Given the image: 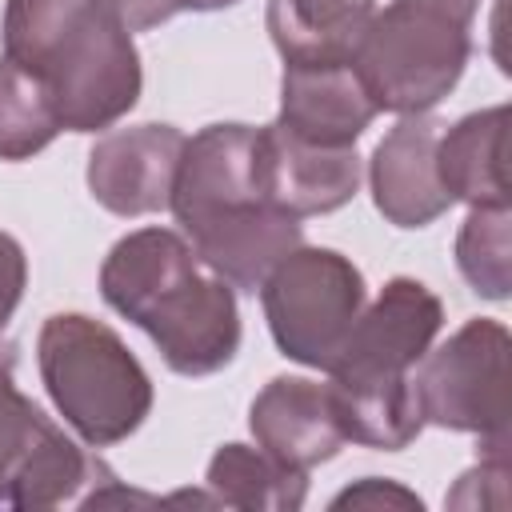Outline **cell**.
Wrapping results in <instances>:
<instances>
[{"instance_id":"7c38bea8","label":"cell","mask_w":512,"mask_h":512,"mask_svg":"<svg viewBox=\"0 0 512 512\" xmlns=\"http://www.w3.org/2000/svg\"><path fill=\"white\" fill-rule=\"evenodd\" d=\"M248 428L260 452L300 472H312L316 464L340 456V448L348 444L332 388L308 376L268 380L248 408Z\"/></svg>"},{"instance_id":"8992f818","label":"cell","mask_w":512,"mask_h":512,"mask_svg":"<svg viewBox=\"0 0 512 512\" xmlns=\"http://www.w3.org/2000/svg\"><path fill=\"white\" fill-rule=\"evenodd\" d=\"M480 0H392L372 12L352 56L380 112H432L472 60V24Z\"/></svg>"},{"instance_id":"4fadbf2b","label":"cell","mask_w":512,"mask_h":512,"mask_svg":"<svg viewBox=\"0 0 512 512\" xmlns=\"http://www.w3.org/2000/svg\"><path fill=\"white\" fill-rule=\"evenodd\" d=\"M376 112L352 64H284L276 116L284 132L328 148H352Z\"/></svg>"},{"instance_id":"52a82bcc","label":"cell","mask_w":512,"mask_h":512,"mask_svg":"<svg viewBox=\"0 0 512 512\" xmlns=\"http://www.w3.org/2000/svg\"><path fill=\"white\" fill-rule=\"evenodd\" d=\"M364 276L336 248H292L260 284V304L276 348L328 372L348 328L364 308Z\"/></svg>"},{"instance_id":"ac0fdd59","label":"cell","mask_w":512,"mask_h":512,"mask_svg":"<svg viewBox=\"0 0 512 512\" xmlns=\"http://www.w3.org/2000/svg\"><path fill=\"white\" fill-rule=\"evenodd\" d=\"M456 268L484 300H508L512 288V212L508 204L468 208L456 232Z\"/></svg>"},{"instance_id":"603a6c76","label":"cell","mask_w":512,"mask_h":512,"mask_svg":"<svg viewBox=\"0 0 512 512\" xmlns=\"http://www.w3.org/2000/svg\"><path fill=\"white\" fill-rule=\"evenodd\" d=\"M240 0H164V8L176 16V12H220V8H232Z\"/></svg>"},{"instance_id":"44dd1931","label":"cell","mask_w":512,"mask_h":512,"mask_svg":"<svg viewBox=\"0 0 512 512\" xmlns=\"http://www.w3.org/2000/svg\"><path fill=\"white\" fill-rule=\"evenodd\" d=\"M380 508V504H400V508H420V496L416 492H408V488H400V484H392V480H380V476H364L360 484H352V488H344L336 500H332V508Z\"/></svg>"},{"instance_id":"30bf717a","label":"cell","mask_w":512,"mask_h":512,"mask_svg":"<svg viewBox=\"0 0 512 512\" xmlns=\"http://www.w3.org/2000/svg\"><path fill=\"white\" fill-rule=\"evenodd\" d=\"M444 132V120L416 112L400 116L384 140L372 148L368 160V184L376 212L396 228H428L452 208V196L440 184L436 172V140Z\"/></svg>"},{"instance_id":"7a4b0ae2","label":"cell","mask_w":512,"mask_h":512,"mask_svg":"<svg viewBox=\"0 0 512 512\" xmlns=\"http://www.w3.org/2000/svg\"><path fill=\"white\" fill-rule=\"evenodd\" d=\"M100 296L148 332L176 376H212L240 352L236 288L172 228H136L100 264Z\"/></svg>"},{"instance_id":"d6986e66","label":"cell","mask_w":512,"mask_h":512,"mask_svg":"<svg viewBox=\"0 0 512 512\" xmlns=\"http://www.w3.org/2000/svg\"><path fill=\"white\" fill-rule=\"evenodd\" d=\"M12 364H16L12 344L0 340V508H12V492L32 452L52 432V420L16 388Z\"/></svg>"},{"instance_id":"277c9868","label":"cell","mask_w":512,"mask_h":512,"mask_svg":"<svg viewBox=\"0 0 512 512\" xmlns=\"http://www.w3.org/2000/svg\"><path fill=\"white\" fill-rule=\"evenodd\" d=\"M440 328V296L412 276H392L376 300L360 308L336 360L328 364L336 416L352 444L400 452L420 436L424 412L412 368L424 360Z\"/></svg>"},{"instance_id":"5b68a950","label":"cell","mask_w":512,"mask_h":512,"mask_svg":"<svg viewBox=\"0 0 512 512\" xmlns=\"http://www.w3.org/2000/svg\"><path fill=\"white\" fill-rule=\"evenodd\" d=\"M36 364L44 392L88 448L128 440L152 412V380L132 348L84 312H56L40 324Z\"/></svg>"},{"instance_id":"e0dca14e","label":"cell","mask_w":512,"mask_h":512,"mask_svg":"<svg viewBox=\"0 0 512 512\" xmlns=\"http://www.w3.org/2000/svg\"><path fill=\"white\" fill-rule=\"evenodd\" d=\"M60 132L64 124L48 88L28 68L0 56V160H32Z\"/></svg>"},{"instance_id":"7402d4cb","label":"cell","mask_w":512,"mask_h":512,"mask_svg":"<svg viewBox=\"0 0 512 512\" xmlns=\"http://www.w3.org/2000/svg\"><path fill=\"white\" fill-rule=\"evenodd\" d=\"M120 20L128 24V32H144V28H156L164 20H172V12L164 8V0H108Z\"/></svg>"},{"instance_id":"3957f363","label":"cell","mask_w":512,"mask_h":512,"mask_svg":"<svg viewBox=\"0 0 512 512\" xmlns=\"http://www.w3.org/2000/svg\"><path fill=\"white\" fill-rule=\"evenodd\" d=\"M4 56L52 96L64 132H104L144 88L136 40L108 0H8Z\"/></svg>"},{"instance_id":"ba28073f","label":"cell","mask_w":512,"mask_h":512,"mask_svg":"<svg viewBox=\"0 0 512 512\" xmlns=\"http://www.w3.org/2000/svg\"><path fill=\"white\" fill-rule=\"evenodd\" d=\"M424 424L472 432L484 452H508V328L476 316L416 364Z\"/></svg>"},{"instance_id":"ffe728a7","label":"cell","mask_w":512,"mask_h":512,"mask_svg":"<svg viewBox=\"0 0 512 512\" xmlns=\"http://www.w3.org/2000/svg\"><path fill=\"white\" fill-rule=\"evenodd\" d=\"M24 284H28V260L16 236L0 232V336L8 328V320L16 316L20 300H24Z\"/></svg>"},{"instance_id":"8fae6325","label":"cell","mask_w":512,"mask_h":512,"mask_svg":"<svg viewBox=\"0 0 512 512\" xmlns=\"http://www.w3.org/2000/svg\"><path fill=\"white\" fill-rule=\"evenodd\" d=\"M260 172L268 200L304 220L344 208L364 180V160L352 148H328L284 132L276 120L260 128Z\"/></svg>"},{"instance_id":"9a60e30c","label":"cell","mask_w":512,"mask_h":512,"mask_svg":"<svg viewBox=\"0 0 512 512\" xmlns=\"http://www.w3.org/2000/svg\"><path fill=\"white\" fill-rule=\"evenodd\" d=\"M376 0H268L264 24L284 64H352Z\"/></svg>"},{"instance_id":"5bb4252c","label":"cell","mask_w":512,"mask_h":512,"mask_svg":"<svg viewBox=\"0 0 512 512\" xmlns=\"http://www.w3.org/2000/svg\"><path fill=\"white\" fill-rule=\"evenodd\" d=\"M504 136H508V104H492L460 116L456 124H444L436 140V172L452 204L456 200H464L468 208L508 204Z\"/></svg>"},{"instance_id":"6da1fadb","label":"cell","mask_w":512,"mask_h":512,"mask_svg":"<svg viewBox=\"0 0 512 512\" xmlns=\"http://www.w3.org/2000/svg\"><path fill=\"white\" fill-rule=\"evenodd\" d=\"M168 208L192 252L236 292L256 296L264 276L304 244L300 220L268 200L252 124L200 128L184 144Z\"/></svg>"},{"instance_id":"9c48e42d","label":"cell","mask_w":512,"mask_h":512,"mask_svg":"<svg viewBox=\"0 0 512 512\" xmlns=\"http://www.w3.org/2000/svg\"><path fill=\"white\" fill-rule=\"evenodd\" d=\"M188 136L172 124H132L104 132L88 152V192L112 216H152L172 204Z\"/></svg>"},{"instance_id":"2e32d148","label":"cell","mask_w":512,"mask_h":512,"mask_svg":"<svg viewBox=\"0 0 512 512\" xmlns=\"http://www.w3.org/2000/svg\"><path fill=\"white\" fill-rule=\"evenodd\" d=\"M204 484L216 504L244 512H296L308 500V472L248 444H220L208 460Z\"/></svg>"}]
</instances>
